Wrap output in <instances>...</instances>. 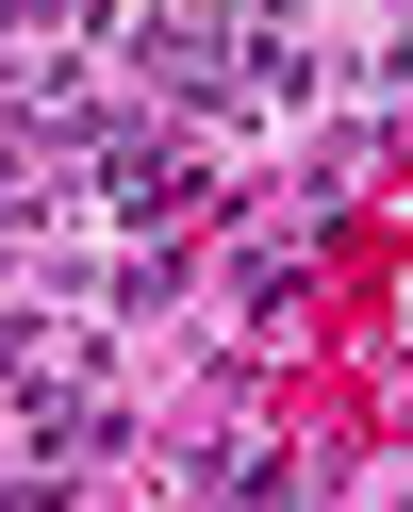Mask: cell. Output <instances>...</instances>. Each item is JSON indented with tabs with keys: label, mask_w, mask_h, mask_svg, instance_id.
Masks as SVG:
<instances>
[{
	"label": "cell",
	"mask_w": 413,
	"mask_h": 512,
	"mask_svg": "<svg viewBox=\"0 0 413 512\" xmlns=\"http://www.w3.org/2000/svg\"><path fill=\"white\" fill-rule=\"evenodd\" d=\"M364 397H380V430L413 446V331H397V347H380V364H364Z\"/></svg>",
	"instance_id": "1"
}]
</instances>
